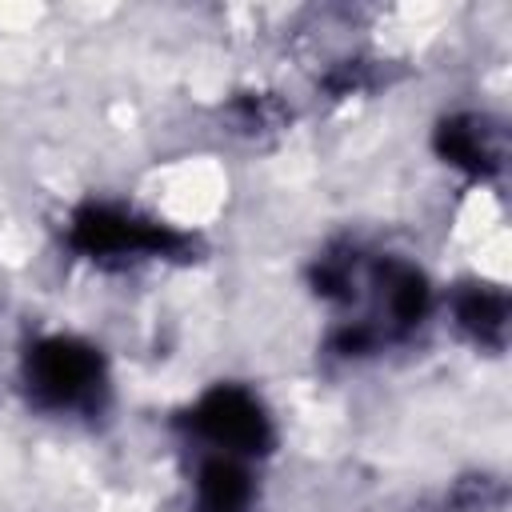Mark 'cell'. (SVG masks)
Wrapping results in <instances>:
<instances>
[{
  "mask_svg": "<svg viewBox=\"0 0 512 512\" xmlns=\"http://www.w3.org/2000/svg\"><path fill=\"white\" fill-rule=\"evenodd\" d=\"M372 280L380 288V300H384L392 336L412 332L424 320L428 304H432V288H428L424 272L416 264H408V260H380L372 268Z\"/></svg>",
  "mask_w": 512,
  "mask_h": 512,
  "instance_id": "5",
  "label": "cell"
},
{
  "mask_svg": "<svg viewBox=\"0 0 512 512\" xmlns=\"http://www.w3.org/2000/svg\"><path fill=\"white\" fill-rule=\"evenodd\" d=\"M188 428L196 436L212 440L216 448L236 452V456H268L272 444H276V432H272V420H268L264 404L252 392L236 388V384L208 388L192 404Z\"/></svg>",
  "mask_w": 512,
  "mask_h": 512,
  "instance_id": "3",
  "label": "cell"
},
{
  "mask_svg": "<svg viewBox=\"0 0 512 512\" xmlns=\"http://www.w3.org/2000/svg\"><path fill=\"white\" fill-rule=\"evenodd\" d=\"M232 120L244 128V132H264V128H276L284 120V108L272 100V96H240L232 104Z\"/></svg>",
  "mask_w": 512,
  "mask_h": 512,
  "instance_id": "8",
  "label": "cell"
},
{
  "mask_svg": "<svg viewBox=\"0 0 512 512\" xmlns=\"http://www.w3.org/2000/svg\"><path fill=\"white\" fill-rule=\"evenodd\" d=\"M24 388L36 408H92L104 388V356L76 336H44L24 352Z\"/></svg>",
  "mask_w": 512,
  "mask_h": 512,
  "instance_id": "2",
  "label": "cell"
},
{
  "mask_svg": "<svg viewBox=\"0 0 512 512\" xmlns=\"http://www.w3.org/2000/svg\"><path fill=\"white\" fill-rule=\"evenodd\" d=\"M252 476L232 456H208L196 472V512H248Z\"/></svg>",
  "mask_w": 512,
  "mask_h": 512,
  "instance_id": "7",
  "label": "cell"
},
{
  "mask_svg": "<svg viewBox=\"0 0 512 512\" xmlns=\"http://www.w3.org/2000/svg\"><path fill=\"white\" fill-rule=\"evenodd\" d=\"M68 244L96 264H128V260H192L196 240L176 232L172 224L148 220L140 212H124L112 204H84L68 220Z\"/></svg>",
  "mask_w": 512,
  "mask_h": 512,
  "instance_id": "1",
  "label": "cell"
},
{
  "mask_svg": "<svg viewBox=\"0 0 512 512\" xmlns=\"http://www.w3.org/2000/svg\"><path fill=\"white\" fill-rule=\"evenodd\" d=\"M456 324L472 336V344L500 352L508 340V296L488 284H468L456 296Z\"/></svg>",
  "mask_w": 512,
  "mask_h": 512,
  "instance_id": "6",
  "label": "cell"
},
{
  "mask_svg": "<svg viewBox=\"0 0 512 512\" xmlns=\"http://www.w3.org/2000/svg\"><path fill=\"white\" fill-rule=\"evenodd\" d=\"M432 144L452 168H460L468 176H496L500 164H504L500 124L488 120V116H476V112H460V116L440 120Z\"/></svg>",
  "mask_w": 512,
  "mask_h": 512,
  "instance_id": "4",
  "label": "cell"
}]
</instances>
